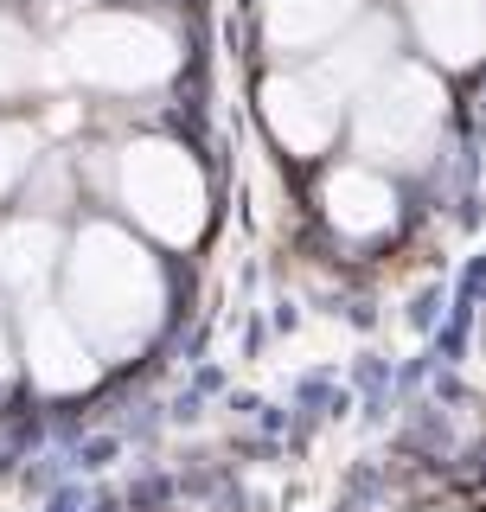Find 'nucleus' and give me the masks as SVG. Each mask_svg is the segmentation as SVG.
Segmentation results:
<instances>
[{
  "label": "nucleus",
  "instance_id": "obj_9",
  "mask_svg": "<svg viewBox=\"0 0 486 512\" xmlns=\"http://www.w3.org/2000/svg\"><path fill=\"white\" fill-rule=\"evenodd\" d=\"M352 13H359V0H269L263 32L275 52H320L352 26Z\"/></svg>",
  "mask_w": 486,
  "mask_h": 512
},
{
  "label": "nucleus",
  "instance_id": "obj_5",
  "mask_svg": "<svg viewBox=\"0 0 486 512\" xmlns=\"http://www.w3.org/2000/svg\"><path fill=\"white\" fill-rule=\"evenodd\" d=\"M339 109H346V96H339L320 71H275L263 84V116H269L275 141H282L288 154H320L327 148L339 135Z\"/></svg>",
  "mask_w": 486,
  "mask_h": 512
},
{
  "label": "nucleus",
  "instance_id": "obj_2",
  "mask_svg": "<svg viewBox=\"0 0 486 512\" xmlns=\"http://www.w3.org/2000/svg\"><path fill=\"white\" fill-rule=\"evenodd\" d=\"M58 64L90 90H154L180 64V39L148 13H84L64 32Z\"/></svg>",
  "mask_w": 486,
  "mask_h": 512
},
{
  "label": "nucleus",
  "instance_id": "obj_3",
  "mask_svg": "<svg viewBox=\"0 0 486 512\" xmlns=\"http://www.w3.org/2000/svg\"><path fill=\"white\" fill-rule=\"evenodd\" d=\"M352 103H359L352 141H359V154L371 167H416V160H429L435 135H442V116H448L442 84H435L423 64L378 71Z\"/></svg>",
  "mask_w": 486,
  "mask_h": 512
},
{
  "label": "nucleus",
  "instance_id": "obj_14",
  "mask_svg": "<svg viewBox=\"0 0 486 512\" xmlns=\"http://www.w3.org/2000/svg\"><path fill=\"white\" fill-rule=\"evenodd\" d=\"M0 372H7V333H0Z\"/></svg>",
  "mask_w": 486,
  "mask_h": 512
},
{
  "label": "nucleus",
  "instance_id": "obj_12",
  "mask_svg": "<svg viewBox=\"0 0 486 512\" xmlns=\"http://www.w3.org/2000/svg\"><path fill=\"white\" fill-rule=\"evenodd\" d=\"M32 58H39V52H32L26 26H13L7 13H0V96H7V90H20L26 77H32Z\"/></svg>",
  "mask_w": 486,
  "mask_h": 512
},
{
  "label": "nucleus",
  "instance_id": "obj_1",
  "mask_svg": "<svg viewBox=\"0 0 486 512\" xmlns=\"http://www.w3.org/2000/svg\"><path fill=\"white\" fill-rule=\"evenodd\" d=\"M160 301H167L160 263L128 231L90 224L77 237L71 263H64V308H71V320L90 333V346L103 359H122V352L148 340L160 327Z\"/></svg>",
  "mask_w": 486,
  "mask_h": 512
},
{
  "label": "nucleus",
  "instance_id": "obj_10",
  "mask_svg": "<svg viewBox=\"0 0 486 512\" xmlns=\"http://www.w3.org/2000/svg\"><path fill=\"white\" fill-rule=\"evenodd\" d=\"M320 77L339 90V96H359L378 71H391V26L384 20H371L365 32H352V39H339L333 52H320V64H314Z\"/></svg>",
  "mask_w": 486,
  "mask_h": 512
},
{
  "label": "nucleus",
  "instance_id": "obj_6",
  "mask_svg": "<svg viewBox=\"0 0 486 512\" xmlns=\"http://www.w3.org/2000/svg\"><path fill=\"white\" fill-rule=\"evenodd\" d=\"M26 359H32V378H39L45 391H84V384L96 378L90 333L77 327L71 314H58V308H32V320H26Z\"/></svg>",
  "mask_w": 486,
  "mask_h": 512
},
{
  "label": "nucleus",
  "instance_id": "obj_7",
  "mask_svg": "<svg viewBox=\"0 0 486 512\" xmlns=\"http://www.w3.org/2000/svg\"><path fill=\"white\" fill-rule=\"evenodd\" d=\"M410 26L435 64L486 58V0H410Z\"/></svg>",
  "mask_w": 486,
  "mask_h": 512
},
{
  "label": "nucleus",
  "instance_id": "obj_8",
  "mask_svg": "<svg viewBox=\"0 0 486 512\" xmlns=\"http://www.w3.org/2000/svg\"><path fill=\"white\" fill-rule=\"evenodd\" d=\"M327 218L346 237H378V231H391V218H397V192H391V180H384L371 160L339 167L327 180Z\"/></svg>",
  "mask_w": 486,
  "mask_h": 512
},
{
  "label": "nucleus",
  "instance_id": "obj_4",
  "mask_svg": "<svg viewBox=\"0 0 486 512\" xmlns=\"http://www.w3.org/2000/svg\"><path fill=\"white\" fill-rule=\"evenodd\" d=\"M116 199L160 244H192L205 231V180L173 141H128L116 154Z\"/></svg>",
  "mask_w": 486,
  "mask_h": 512
},
{
  "label": "nucleus",
  "instance_id": "obj_13",
  "mask_svg": "<svg viewBox=\"0 0 486 512\" xmlns=\"http://www.w3.org/2000/svg\"><path fill=\"white\" fill-rule=\"evenodd\" d=\"M32 167V135L20 122H0V192L20 186V173Z\"/></svg>",
  "mask_w": 486,
  "mask_h": 512
},
{
  "label": "nucleus",
  "instance_id": "obj_11",
  "mask_svg": "<svg viewBox=\"0 0 486 512\" xmlns=\"http://www.w3.org/2000/svg\"><path fill=\"white\" fill-rule=\"evenodd\" d=\"M52 269H58V231H52V224H45V218L7 224V237H0V282L32 295Z\"/></svg>",
  "mask_w": 486,
  "mask_h": 512
}]
</instances>
